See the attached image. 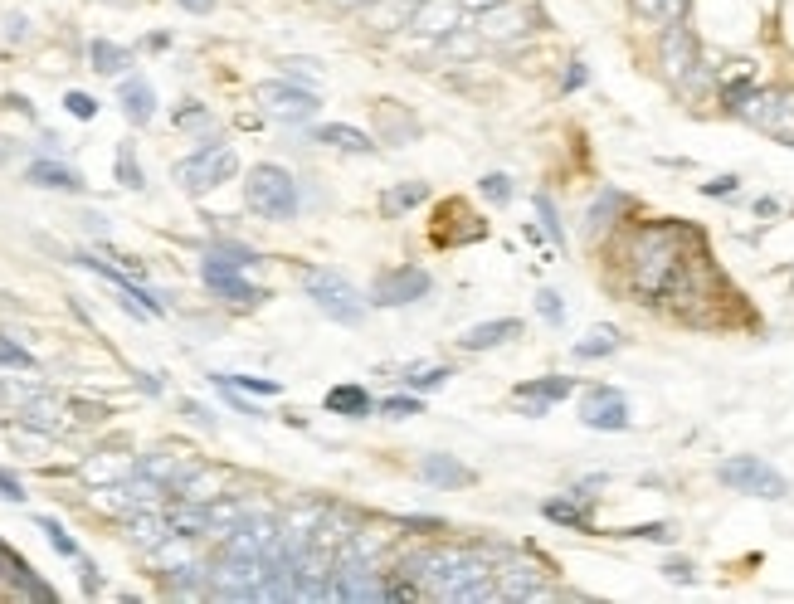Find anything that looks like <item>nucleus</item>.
<instances>
[{
	"label": "nucleus",
	"mask_w": 794,
	"mask_h": 604,
	"mask_svg": "<svg viewBox=\"0 0 794 604\" xmlns=\"http://www.w3.org/2000/svg\"><path fill=\"white\" fill-rule=\"evenodd\" d=\"M697 244H707L702 229L682 225V220H648V225H639L624 239V268H629L624 283H629V293L639 302H663L673 273Z\"/></svg>",
	"instance_id": "f257e3e1"
},
{
	"label": "nucleus",
	"mask_w": 794,
	"mask_h": 604,
	"mask_svg": "<svg viewBox=\"0 0 794 604\" xmlns=\"http://www.w3.org/2000/svg\"><path fill=\"white\" fill-rule=\"evenodd\" d=\"M244 200H249V210L259 215V220H293L298 215V205H303V195H298V181L283 171V166H254L249 171V181H244Z\"/></svg>",
	"instance_id": "f03ea898"
},
{
	"label": "nucleus",
	"mask_w": 794,
	"mask_h": 604,
	"mask_svg": "<svg viewBox=\"0 0 794 604\" xmlns=\"http://www.w3.org/2000/svg\"><path fill=\"white\" fill-rule=\"evenodd\" d=\"M303 288L307 298L317 302L332 322H341V327H356L361 317H366V298H356V288L341 278V273H327V268H307L303 273Z\"/></svg>",
	"instance_id": "7ed1b4c3"
},
{
	"label": "nucleus",
	"mask_w": 794,
	"mask_h": 604,
	"mask_svg": "<svg viewBox=\"0 0 794 604\" xmlns=\"http://www.w3.org/2000/svg\"><path fill=\"white\" fill-rule=\"evenodd\" d=\"M234 171H239V156H234L225 142H205L195 156H186V161L176 166V186L186 190V195H205V190L225 186Z\"/></svg>",
	"instance_id": "20e7f679"
},
{
	"label": "nucleus",
	"mask_w": 794,
	"mask_h": 604,
	"mask_svg": "<svg viewBox=\"0 0 794 604\" xmlns=\"http://www.w3.org/2000/svg\"><path fill=\"white\" fill-rule=\"evenodd\" d=\"M717 483L731 492H751V497H785L790 492V483L765 463V458H756V453H736V458H726L717 468Z\"/></svg>",
	"instance_id": "39448f33"
},
{
	"label": "nucleus",
	"mask_w": 794,
	"mask_h": 604,
	"mask_svg": "<svg viewBox=\"0 0 794 604\" xmlns=\"http://www.w3.org/2000/svg\"><path fill=\"white\" fill-rule=\"evenodd\" d=\"M736 117L760 127V132H770V137H780L785 147H794V88H756L751 103Z\"/></svg>",
	"instance_id": "423d86ee"
},
{
	"label": "nucleus",
	"mask_w": 794,
	"mask_h": 604,
	"mask_svg": "<svg viewBox=\"0 0 794 604\" xmlns=\"http://www.w3.org/2000/svg\"><path fill=\"white\" fill-rule=\"evenodd\" d=\"M254 103H259L273 122H312V117H317V93H312V88H298V83H283V78L259 83V88H254Z\"/></svg>",
	"instance_id": "0eeeda50"
},
{
	"label": "nucleus",
	"mask_w": 794,
	"mask_h": 604,
	"mask_svg": "<svg viewBox=\"0 0 794 604\" xmlns=\"http://www.w3.org/2000/svg\"><path fill=\"white\" fill-rule=\"evenodd\" d=\"M429 288H434V278L415 264L380 268L376 283H371V302H376V307H405V302H419Z\"/></svg>",
	"instance_id": "6e6552de"
},
{
	"label": "nucleus",
	"mask_w": 794,
	"mask_h": 604,
	"mask_svg": "<svg viewBox=\"0 0 794 604\" xmlns=\"http://www.w3.org/2000/svg\"><path fill=\"white\" fill-rule=\"evenodd\" d=\"M580 419H585V429L619 434V429H629V400H624L614 385H590V390L580 395Z\"/></svg>",
	"instance_id": "1a4fd4ad"
},
{
	"label": "nucleus",
	"mask_w": 794,
	"mask_h": 604,
	"mask_svg": "<svg viewBox=\"0 0 794 604\" xmlns=\"http://www.w3.org/2000/svg\"><path fill=\"white\" fill-rule=\"evenodd\" d=\"M697 54H702V49H697V35H692L682 20H668V25H663V39H658V64H663V78H668L673 88H678V78L697 64Z\"/></svg>",
	"instance_id": "9d476101"
},
{
	"label": "nucleus",
	"mask_w": 794,
	"mask_h": 604,
	"mask_svg": "<svg viewBox=\"0 0 794 604\" xmlns=\"http://www.w3.org/2000/svg\"><path fill=\"white\" fill-rule=\"evenodd\" d=\"M200 278H205V288H210V293L239 302V307H254V302L268 298L264 288H254V283H244V278H239V264H229V259H220V254H215V259H205Z\"/></svg>",
	"instance_id": "9b49d317"
},
{
	"label": "nucleus",
	"mask_w": 794,
	"mask_h": 604,
	"mask_svg": "<svg viewBox=\"0 0 794 604\" xmlns=\"http://www.w3.org/2000/svg\"><path fill=\"white\" fill-rule=\"evenodd\" d=\"M570 390H575V380L570 376H541V380H522L517 385V400L527 405V415H546L551 405H561V400H570Z\"/></svg>",
	"instance_id": "f8f14e48"
},
{
	"label": "nucleus",
	"mask_w": 794,
	"mask_h": 604,
	"mask_svg": "<svg viewBox=\"0 0 794 604\" xmlns=\"http://www.w3.org/2000/svg\"><path fill=\"white\" fill-rule=\"evenodd\" d=\"M410 25H415L419 35H454L458 25H463V5L458 0H419Z\"/></svg>",
	"instance_id": "ddd939ff"
},
{
	"label": "nucleus",
	"mask_w": 794,
	"mask_h": 604,
	"mask_svg": "<svg viewBox=\"0 0 794 604\" xmlns=\"http://www.w3.org/2000/svg\"><path fill=\"white\" fill-rule=\"evenodd\" d=\"M522 337V322L517 317H497V322H478V327H468L458 346L463 351H488V346H507V341Z\"/></svg>",
	"instance_id": "4468645a"
},
{
	"label": "nucleus",
	"mask_w": 794,
	"mask_h": 604,
	"mask_svg": "<svg viewBox=\"0 0 794 604\" xmlns=\"http://www.w3.org/2000/svg\"><path fill=\"white\" fill-rule=\"evenodd\" d=\"M419 473H424V483H434V488H468L473 483V468H463L454 453H424V463H419Z\"/></svg>",
	"instance_id": "2eb2a0df"
},
{
	"label": "nucleus",
	"mask_w": 794,
	"mask_h": 604,
	"mask_svg": "<svg viewBox=\"0 0 794 604\" xmlns=\"http://www.w3.org/2000/svg\"><path fill=\"white\" fill-rule=\"evenodd\" d=\"M117 98H122V113H127L132 127H147V122L156 117V93H152V83H147V78H127Z\"/></svg>",
	"instance_id": "dca6fc26"
},
{
	"label": "nucleus",
	"mask_w": 794,
	"mask_h": 604,
	"mask_svg": "<svg viewBox=\"0 0 794 604\" xmlns=\"http://www.w3.org/2000/svg\"><path fill=\"white\" fill-rule=\"evenodd\" d=\"M0 580H10V585H15L20 595H30V600H44V604L54 600V590H49V585H39V580H35V570L25 566L20 556H10L5 546H0Z\"/></svg>",
	"instance_id": "f3484780"
},
{
	"label": "nucleus",
	"mask_w": 794,
	"mask_h": 604,
	"mask_svg": "<svg viewBox=\"0 0 794 604\" xmlns=\"http://www.w3.org/2000/svg\"><path fill=\"white\" fill-rule=\"evenodd\" d=\"M527 25H531L527 10H517V5H507V0H502V5L483 10V25H478V30H483L488 39H517Z\"/></svg>",
	"instance_id": "a211bd4d"
},
{
	"label": "nucleus",
	"mask_w": 794,
	"mask_h": 604,
	"mask_svg": "<svg viewBox=\"0 0 794 604\" xmlns=\"http://www.w3.org/2000/svg\"><path fill=\"white\" fill-rule=\"evenodd\" d=\"M312 142H322V147H337V151H356V156H366V151L376 147L361 127H346V122H327V127H317L312 132Z\"/></svg>",
	"instance_id": "6ab92c4d"
},
{
	"label": "nucleus",
	"mask_w": 794,
	"mask_h": 604,
	"mask_svg": "<svg viewBox=\"0 0 794 604\" xmlns=\"http://www.w3.org/2000/svg\"><path fill=\"white\" fill-rule=\"evenodd\" d=\"M25 181L30 186H44V190H83V176H78L74 166H59V161H35L30 171H25Z\"/></svg>",
	"instance_id": "aec40b11"
},
{
	"label": "nucleus",
	"mask_w": 794,
	"mask_h": 604,
	"mask_svg": "<svg viewBox=\"0 0 794 604\" xmlns=\"http://www.w3.org/2000/svg\"><path fill=\"white\" fill-rule=\"evenodd\" d=\"M327 410L346 419H361V415H371V395H366V385H332L327 390Z\"/></svg>",
	"instance_id": "412c9836"
},
{
	"label": "nucleus",
	"mask_w": 794,
	"mask_h": 604,
	"mask_svg": "<svg viewBox=\"0 0 794 604\" xmlns=\"http://www.w3.org/2000/svg\"><path fill=\"white\" fill-rule=\"evenodd\" d=\"M88 59H93L98 74H122V69L132 64V54H127L122 44H108V39H93V44H88Z\"/></svg>",
	"instance_id": "4be33fe9"
},
{
	"label": "nucleus",
	"mask_w": 794,
	"mask_h": 604,
	"mask_svg": "<svg viewBox=\"0 0 794 604\" xmlns=\"http://www.w3.org/2000/svg\"><path fill=\"white\" fill-rule=\"evenodd\" d=\"M546 517H551V522H561V527H575V531H590L595 527V522H590V507H580V502H575V497H556V502H546Z\"/></svg>",
	"instance_id": "5701e85b"
},
{
	"label": "nucleus",
	"mask_w": 794,
	"mask_h": 604,
	"mask_svg": "<svg viewBox=\"0 0 794 604\" xmlns=\"http://www.w3.org/2000/svg\"><path fill=\"white\" fill-rule=\"evenodd\" d=\"M619 341L624 337H619L614 327H595L585 341H575V356H580V361H600V356H609V351H619Z\"/></svg>",
	"instance_id": "b1692460"
},
{
	"label": "nucleus",
	"mask_w": 794,
	"mask_h": 604,
	"mask_svg": "<svg viewBox=\"0 0 794 604\" xmlns=\"http://www.w3.org/2000/svg\"><path fill=\"white\" fill-rule=\"evenodd\" d=\"M629 210V195L624 190H605L600 200H595V210H590V234H600L605 225H614V215H624Z\"/></svg>",
	"instance_id": "393cba45"
},
{
	"label": "nucleus",
	"mask_w": 794,
	"mask_h": 604,
	"mask_svg": "<svg viewBox=\"0 0 794 604\" xmlns=\"http://www.w3.org/2000/svg\"><path fill=\"white\" fill-rule=\"evenodd\" d=\"M449 376H454V366H410L400 380H405L410 390H439Z\"/></svg>",
	"instance_id": "a878e982"
},
{
	"label": "nucleus",
	"mask_w": 794,
	"mask_h": 604,
	"mask_svg": "<svg viewBox=\"0 0 794 604\" xmlns=\"http://www.w3.org/2000/svg\"><path fill=\"white\" fill-rule=\"evenodd\" d=\"M405 15H415V10H410V0H376V5H371L376 30H395V25H405Z\"/></svg>",
	"instance_id": "bb28decb"
},
{
	"label": "nucleus",
	"mask_w": 794,
	"mask_h": 604,
	"mask_svg": "<svg viewBox=\"0 0 794 604\" xmlns=\"http://www.w3.org/2000/svg\"><path fill=\"white\" fill-rule=\"evenodd\" d=\"M634 10H639L643 20H682L687 15V0H634Z\"/></svg>",
	"instance_id": "cd10ccee"
},
{
	"label": "nucleus",
	"mask_w": 794,
	"mask_h": 604,
	"mask_svg": "<svg viewBox=\"0 0 794 604\" xmlns=\"http://www.w3.org/2000/svg\"><path fill=\"white\" fill-rule=\"evenodd\" d=\"M132 541H137V546H161V541H166V522L152 517V512H137V517H132Z\"/></svg>",
	"instance_id": "c85d7f7f"
},
{
	"label": "nucleus",
	"mask_w": 794,
	"mask_h": 604,
	"mask_svg": "<svg viewBox=\"0 0 794 604\" xmlns=\"http://www.w3.org/2000/svg\"><path fill=\"white\" fill-rule=\"evenodd\" d=\"M424 195H429V186H424V181H405L400 190H390V195H385V215H400L405 205H419Z\"/></svg>",
	"instance_id": "c756f323"
},
{
	"label": "nucleus",
	"mask_w": 794,
	"mask_h": 604,
	"mask_svg": "<svg viewBox=\"0 0 794 604\" xmlns=\"http://www.w3.org/2000/svg\"><path fill=\"white\" fill-rule=\"evenodd\" d=\"M531 205H536V215H541V229L556 239V244H566V229H561V215H556V205H551V195H531Z\"/></svg>",
	"instance_id": "7c9ffc66"
},
{
	"label": "nucleus",
	"mask_w": 794,
	"mask_h": 604,
	"mask_svg": "<svg viewBox=\"0 0 794 604\" xmlns=\"http://www.w3.org/2000/svg\"><path fill=\"white\" fill-rule=\"evenodd\" d=\"M117 181H122L127 190H142V186H147V181H142V166H137V156H132V147H127V142L117 147Z\"/></svg>",
	"instance_id": "2f4dec72"
},
{
	"label": "nucleus",
	"mask_w": 794,
	"mask_h": 604,
	"mask_svg": "<svg viewBox=\"0 0 794 604\" xmlns=\"http://www.w3.org/2000/svg\"><path fill=\"white\" fill-rule=\"evenodd\" d=\"M751 93H756V83H751V78H736V83H726V88H721V103H726V113L736 117L746 103H751Z\"/></svg>",
	"instance_id": "473e14b6"
},
{
	"label": "nucleus",
	"mask_w": 794,
	"mask_h": 604,
	"mask_svg": "<svg viewBox=\"0 0 794 604\" xmlns=\"http://www.w3.org/2000/svg\"><path fill=\"white\" fill-rule=\"evenodd\" d=\"M39 531L49 536V546H54L59 556H78V541H74V536H69V531H64V527H59L54 517H39Z\"/></svg>",
	"instance_id": "72a5a7b5"
},
{
	"label": "nucleus",
	"mask_w": 794,
	"mask_h": 604,
	"mask_svg": "<svg viewBox=\"0 0 794 604\" xmlns=\"http://www.w3.org/2000/svg\"><path fill=\"white\" fill-rule=\"evenodd\" d=\"M376 410L390 419H410V415H419L424 405H419V395H390V400H380Z\"/></svg>",
	"instance_id": "f704fd0d"
},
{
	"label": "nucleus",
	"mask_w": 794,
	"mask_h": 604,
	"mask_svg": "<svg viewBox=\"0 0 794 604\" xmlns=\"http://www.w3.org/2000/svg\"><path fill=\"white\" fill-rule=\"evenodd\" d=\"M536 312H541L546 322H566V307H561V298H556L551 288H541V293H536Z\"/></svg>",
	"instance_id": "c9c22d12"
},
{
	"label": "nucleus",
	"mask_w": 794,
	"mask_h": 604,
	"mask_svg": "<svg viewBox=\"0 0 794 604\" xmlns=\"http://www.w3.org/2000/svg\"><path fill=\"white\" fill-rule=\"evenodd\" d=\"M624 536H639V541H663V546H668V541H673V527H668V522H643V527H629Z\"/></svg>",
	"instance_id": "e433bc0d"
},
{
	"label": "nucleus",
	"mask_w": 794,
	"mask_h": 604,
	"mask_svg": "<svg viewBox=\"0 0 794 604\" xmlns=\"http://www.w3.org/2000/svg\"><path fill=\"white\" fill-rule=\"evenodd\" d=\"M483 195H488L492 205H507L512 200V181L507 176H483Z\"/></svg>",
	"instance_id": "4c0bfd02"
},
{
	"label": "nucleus",
	"mask_w": 794,
	"mask_h": 604,
	"mask_svg": "<svg viewBox=\"0 0 794 604\" xmlns=\"http://www.w3.org/2000/svg\"><path fill=\"white\" fill-rule=\"evenodd\" d=\"M663 575H668L673 585H692V580H697V570H692V561H682V556H673V561H663Z\"/></svg>",
	"instance_id": "58836bf2"
},
{
	"label": "nucleus",
	"mask_w": 794,
	"mask_h": 604,
	"mask_svg": "<svg viewBox=\"0 0 794 604\" xmlns=\"http://www.w3.org/2000/svg\"><path fill=\"white\" fill-rule=\"evenodd\" d=\"M239 390H254V395H278V380H259V376H225Z\"/></svg>",
	"instance_id": "ea45409f"
},
{
	"label": "nucleus",
	"mask_w": 794,
	"mask_h": 604,
	"mask_svg": "<svg viewBox=\"0 0 794 604\" xmlns=\"http://www.w3.org/2000/svg\"><path fill=\"white\" fill-rule=\"evenodd\" d=\"M0 366H20V371H30L35 361H30V351H20V346H10V341H0Z\"/></svg>",
	"instance_id": "a19ab883"
},
{
	"label": "nucleus",
	"mask_w": 794,
	"mask_h": 604,
	"mask_svg": "<svg viewBox=\"0 0 794 604\" xmlns=\"http://www.w3.org/2000/svg\"><path fill=\"white\" fill-rule=\"evenodd\" d=\"M64 108H69L74 117H83V122H88V117L98 113V103H93L88 93H69V98H64Z\"/></svg>",
	"instance_id": "79ce46f5"
},
{
	"label": "nucleus",
	"mask_w": 794,
	"mask_h": 604,
	"mask_svg": "<svg viewBox=\"0 0 794 604\" xmlns=\"http://www.w3.org/2000/svg\"><path fill=\"white\" fill-rule=\"evenodd\" d=\"M0 497H10V502H25V483H20L10 468H0Z\"/></svg>",
	"instance_id": "37998d69"
},
{
	"label": "nucleus",
	"mask_w": 794,
	"mask_h": 604,
	"mask_svg": "<svg viewBox=\"0 0 794 604\" xmlns=\"http://www.w3.org/2000/svg\"><path fill=\"white\" fill-rule=\"evenodd\" d=\"M147 473H152V478H166V473H171V463H166V458H156V463H147ZM190 473H195V468H181V473H176V488H186Z\"/></svg>",
	"instance_id": "c03bdc74"
},
{
	"label": "nucleus",
	"mask_w": 794,
	"mask_h": 604,
	"mask_svg": "<svg viewBox=\"0 0 794 604\" xmlns=\"http://www.w3.org/2000/svg\"><path fill=\"white\" fill-rule=\"evenodd\" d=\"M736 186H741L736 176H717V181H707V186H702V195H731Z\"/></svg>",
	"instance_id": "a18cd8bd"
},
{
	"label": "nucleus",
	"mask_w": 794,
	"mask_h": 604,
	"mask_svg": "<svg viewBox=\"0 0 794 604\" xmlns=\"http://www.w3.org/2000/svg\"><path fill=\"white\" fill-rule=\"evenodd\" d=\"M83 595H98V585H103V580H98V566H93V561H83Z\"/></svg>",
	"instance_id": "49530a36"
},
{
	"label": "nucleus",
	"mask_w": 794,
	"mask_h": 604,
	"mask_svg": "<svg viewBox=\"0 0 794 604\" xmlns=\"http://www.w3.org/2000/svg\"><path fill=\"white\" fill-rule=\"evenodd\" d=\"M288 69H293V74H307V78L322 74V69H317V59H288Z\"/></svg>",
	"instance_id": "de8ad7c7"
},
{
	"label": "nucleus",
	"mask_w": 794,
	"mask_h": 604,
	"mask_svg": "<svg viewBox=\"0 0 794 604\" xmlns=\"http://www.w3.org/2000/svg\"><path fill=\"white\" fill-rule=\"evenodd\" d=\"M181 10H190V15H210L215 10V0H176Z\"/></svg>",
	"instance_id": "09e8293b"
},
{
	"label": "nucleus",
	"mask_w": 794,
	"mask_h": 604,
	"mask_svg": "<svg viewBox=\"0 0 794 604\" xmlns=\"http://www.w3.org/2000/svg\"><path fill=\"white\" fill-rule=\"evenodd\" d=\"M585 78H590V74H585V64H570V69H566V93H570V88H580Z\"/></svg>",
	"instance_id": "8fccbe9b"
},
{
	"label": "nucleus",
	"mask_w": 794,
	"mask_h": 604,
	"mask_svg": "<svg viewBox=\"0 0 794 604\" xmlns=\"http://www.w3.org/2000/svg\"><path fill=\"white\" fill-rule=\"evenodd\" d=\"M186 415L195 419V424H210V415H205V410H200V405H195V400H186Z\"/></svg>",
	"instance_id": "3c124183"
},
{
	"label": "nucleus",
	"mask_w": 794,
	"mask_h": 604,
	"mask_svg": "<svg viewBox=\"0 0 794 604\" xmlns=\"http://www.w3.org/2000/svg\"><path fill=\"white\" fill-rule=\"evenodd\" d=\"M463 10H492V5H502V0H458Z\"/></svg>",
	"instance_id": "603ef678"
},
{
	"label": "nucleus",
	"mask_w": 794,
	"mask_h": 604,
	"mask_svg": "<svg viewBox=\"0 0 794 604\" xmlns=\"http://www.w3.org/2000/svg\"><path fill=\"white\" fill-rule=\"evenodd\" d=\"M332 5H371V0H332Z\"/></svg>",
	"instance_id": "864d4df0"
},
{
	"label": "nucleus",
	"mask_w": 794,
	"mask_h": 604,
	"mask_svg": "<svg viewBox=\"0 0 794 604\" xmlns=\"http://www.w3.org/2000/svg\"><path fill=\"white\" fill-rule=\"evenodd\" d=\"M113 5H137V0H113Z\"/></svg>",
	"instance_id": "5fc2aeb1"
}]
</instances>
